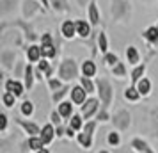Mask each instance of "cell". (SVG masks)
I'll use <instances>...</instances> for the list:
<instances>
[{
    "instance_id": "obj_1",
    "label": "cell",
    "mask_w": 158,
    "mask_h": 153,
    "mask_svg": "<svg viewBox=\"0 0 158 153\" xmlns=\"http://www.w3.org/2000/svg\"><path fill=\"white\" fill-rule=\"evenodd\" d=\"M85 93H87V91L84 87H80V86H78V87H73L71 89L73 102H75V103H84V102H85Z\"/></svg>"
},
{
    "instance_id": "obj_2",
    "label": "cell",
    "mask_w": 158,
    "mask_h": 153,
    "mask_svg": "<svg viewBox=\"0 0 158 153\" xmlns=\"http://www.w3.org/2000/svg\"><path fill=\"white\" fill-rule=\"evenodd\" d=\"M6 89H7L9 93H13L15 96H20L23 93V86L20 84V82H16V80H7Z\"/></svg>"
},
{
    "instance_id": "obj_3",
    "label": "cell",
    "mask_w": 158,
    "mask_h": 153,
    "mask_svg": "<svg viewBox=\"0 0 158 153\" xmlns=\"http://www.w3.org/2000/svg\"><path fill=\"white\" fill-rule=\"evenodd\" d=\"M62 34H64V37H73L77 34V23L64 22L62 23Z\"/></svg>"
},
{
    "instance_id": "obj_4",
    "label": "cell",
    "mask_w": 158,
    "mask_h": 153,
    "mask_svg": "<svg viewBox=\"0 0 158 153\" xmlns=\"http://www.w3.org/2000/svg\"><path fill=\"white\" fill-rule=\"evenodd\" d=\"M96 107H98V102L96 100H89V102L82 107V116H85V117H89L91 114H93L94 110H96Z\"/></svg>"
},
{
    "instance_id": "obj_5",
    "label": "cell",
    "mask_w": 158,
    "mask_h": 153,
    "mask_svg": "<svg viewBox=\"0 0 158 153\" xmlns=\"http://www.w3.org/2000/svg\"><path fill=\"white\" fill-rule=\"evenodd\" d=\"M73 77H75V64H73V62H66V64L62 66V79L69 80Z\"/></svg>"
},
{
    "instance_id": "obj_6",
    "label": "cell",
    "mask_w": 158,
    "mask_h": 153,
    "mask_svg": "<svg viewBox=\"0 0 158 153\" xmlns=\"http://www.w3.org/2000/svg\"><path fill=\"white\" fill-rule=\"evenodd\" d=\"M82 71H84V75H85L87 79H89V77H94V73H96V66H94L93 61H85V62L82 64Z\"/></svg>"
},
{
    "instance_id": "obj_7",
    "label": "cell",
    "mask_w": 158,
    "mask_h": 153,
    "mask_svg": "<svg viewBox=\"0 0 158 153\" xmlns=\"http://www.w3.org/2000/svg\"><path fill=\"white\" fill-rule=\"evenodd\" d=\"M41 139H43L44 144H48L52 139H53V126H52V125H46V126H43V132H41Z\"/></svg>"
},
{
    "instance_id": "obj_8",
    "label": "cell",
    "mask_w": 158,
    "mask_h": 153,
    "mask_svg": "<svg viewBox=\"0 0 158 153\" xmlns=\"http://www.w3.org/2000/svg\"><path fill=\"white\" fill-rule=\"evenodd\" d=\"M71 112H73V105L69 102H64V103H60V105H59V114H60V116L69 117V116H71Z\"/></svg>"
},
{
    "instance_id": "obj_9",
    "label": "cell",
    "mask_w": 158,
    "mask_h": 153,
    "mask_svg": "<svg viewBox=\"0 0 158 153\" xmlns=\"http://www.w3.org/2000/svg\"><path fill=\"white\" fill-rule=\"evenodd\" d=\"M89 32H91V29H89V25H87L85 22H77V34H78V36L87 37Z\"/></svg>"
},
{
    "instance_id": "obj_10",
    "label": "cell",
    "mask_w": 158,
    "mask_h": 153,
    "mask_svg": "<svg viewBox=\"0 0 158 153\" xmlns=\"http://www.w3.org/2000/svg\"><path fill=\"white\" fill-rule=\"evenodd\" d=\"M43 53V50L39 48V46H30L29 52H27V55H29V59L32 61V62H36L37 59H39V55Z\"/></svg>"
},
{
    "instance_id": "obj_11",
    "label": "cell",
    "mask_w": 158,
    "mask_h": 153,
    "mask_svg": "<svg viewBox=\"0 0 158 153\" xmlns=\"http://www.w3.org/2000/svg\"><path fill=\"white\" fill-rule=\"evenodd\" d=\"M126 55H128V62H131V64H137L139 62V53H137L135 46H128Z\"/></svg>"
},
{
    "instance_id": "obj_12",
    "label": "cell",
    "mask_w": 158,
    "mask_h": 153,
    "mask_svg": "<svg viewBox=\"0 0 158 153\" xmlns=\"http://www.w3.org/2000/svg\"><path fill=\"white\" fill-rule=\"evenodd\" d=\"M149 87H151V84H149V80H148V79L139 80L137 89H139V93H140V95H148V93H149Z\"/></svg>"
},
{
    "instance_id": "obj_13",
    "label": "cell",
    "mask_w": 158,
    "mask_h": 153,
    "mask_svg": "<svg viewBox=\"0 0 158 153\" xmlns=\"http://www.w3.org/2000/svg\"><path fill=\"white\" fill-rule=\"evenodd\" d=\"M100 87L103 89V91H101V95H103V102L108 103V102H110V87H108V84L105 80H101L100 82Z\"/></svg>"
},
{
    "instance_id": "obj_14",
    "label": "cell",
    "mask_w": 158,
    "mask_h": 153,
    "mask_svg": "<svg viewBox=\"0 0 158 153\" xmlns=\"http://www.w3.org/2000/svg\"><path fill=\"white\" fill-rule=\"evenodd\" d=\"M146 37L149 39L151 43H156V41H158V29H156V27L148 29V30H146Z\"/></svg>"
},
{
    "instance_id": "obj_15",
    "label": "cell",
    "mask_w": 158,
    "mask_h": 153,
    "mask_svg": "<svg viewBox=\"0 0 158 153\" xmlns=\"http://www.w3.org/2000/svg\"><path fill=\"white\" fill-rule=\"evenodd\" d=\"M43 139L41 137H32L29 141V148H32V150H41V148H43Z\"/></svg>"
},
{
    "instance_id": "obj_16",
    "label": "cell",
    "mask_w": 158,
    "mask_h": 153,
    "mask_svg": "<svg viewBox=\"0 0 158 153\" xmlns=\"http://www.w3.org/2000/svg\"><path fill=\"white\" fill-rule=\"evenodd\" d=\"M15 98L16 96L13 95V93H6V95L2 96V102H4V105H6V107H13V105H15Z\"/></svg>"
},
{
    "instance_id": "obj_17",
    "label": "cell",
    "mask_w": 158,
    "mask_h": 153,
    "mask_svg": "<svg viewBox=\"0 0 158 153\" xmlns=\"http://www.w3.org/2000/svg\"><path fill=\"white\" fill-rule=\"evenodd\" d=\"M89 15H91L93 25H98V23H100V16H98V11H96V6H94V4H91V7H89Z\"/></svg>"
},
{
    "instance_id": "obj_18",
    "label": "cell",
    "mask_w": 158,
    "mask_h": 153,
    "mask_svg": "<svg viewBox=\"0 0 158 153\" xmlns=\"http://www.w3.org/2000/svg\"><path fill=\"white\" fill-rule=\"evenodd\" d=\"M139 89H135V87H130V89H126V93H124V98L126 100H137L139 98Z\"/></svg>"
},
{
    "instance_id": "obj_19",
    "label": "cell",
    "mask_w": 158,
    "mask_h": 153,
    "mask_svg": "<svg viewBox=\"0 0 158 153\" xmlns=\"http://www.w3.org/2000/svg\"><path fill=\"white\" fill-rule=\"evenodd\" d=\"M22 112L25 114V116H30L32 112H34V105H32V102H25L22 105Z\"/></svg>"
},
{
    "instance_id": "obj_20",
    "label": "cell",
    "mask_w": 158,
    "mask_h": 153,
    "mask_svg": "<svg viewBox=\"0 0 158 153\" xmlns=\"http://www.w3.org/2000/svg\"><path fill=\"white\" fill-rule=\"evenodd\" d=\"M78 141H80V144L85 146V148H89V146H91V135H89V134H80Z\"/></svg>"
},
{
    "instance_id": "obj_21",
    "label": "cell",
    "mask_w": 158,
    "mask_h": 153,
    "mask_svg": "<svg viewBox=\"0 0 158 153\" xmlns=\"http://www.w3.org/2000/svg\"><path fill=\"white\" fill-rule=\"evenodd\" d=\"M41 50H43L44 57H53V55H55V50H53V46H52V45H43V48H41Z\"/></svg>"
},
{
    "instance_id": "obj_22",
    "label": "cell",
    "mask_w": 158,
    "mask_h": 153,
    "mask_svg": "<svg viewBox=\"0 0 158 153\" xmlns=\"http://www.w3.org/2000/svg\"><path fill=\"white\" fill-rule=\"evenodd\" d=\"M69 126H71L73 130H78L80 126H82V117H80V116H73L71 117V125H69Z\"/></svg>"
},
{
    "instance_id": "obj_23",
    "label": "cell",
    "mask_w": 158,
    "mask_h": 153,
    "mask_svg": "<svg viewBox=\"0 0 158 153\" xmlns=\"http://www.w3.org/2000/svg\"><path fill=\"white\" fill-rule=\"evenodd\" d=\"M142 73H144V66H139L135 71L131 73V80H133V82H139V80H140V75H142Z\"/></svg>"
},
{
    "instance_id": "obj_24",
    "label": "cell",
    "mask_w": 158,
    "mask_h": 153,
    "mask_svg": "<svg viewBox=\"0 0 158 153\" xmlns=\"http://www.w3.org/2000/svg\"><path fill=\"white\" fill-rule=\"evenodd\" d=\"M25 84H27V87L32 86V70H30V66H27V70H25Z\"/></svg>"
},
{
    "instance_id": "obj_25",
    "label": "cell",
    "mask_w": 158,
    "mask_h": 153,
    "mask_svg": "<svg viewBox=\"0 0 158 153\" xmlns=\"http://www.w3.org/2000/svg\"><path fill=\"white\" fill-rule=\"evenodd\" d=\"M82 87L85 89L87 93H93V91H94V87H93V84H91V82L87 80V77H84V79H82Z\"/></svg>"
},
{
    "instance_id": "obj_26",
    "label": "cell",
    "mask_w": 158,
    "mask_h": 153,
    "mask_svg": "<svg viewBox=\"0 0 158 153\" xmlns=\"http://www.w3.org/2000/svg\"><path fill=\"white\" fill-rule=\"evenodd\" d=\"M105 61H107V64H110V66H115V64H117V57H115L114 53H107Z\"/></svg>"
},
{
    "instance_id": "obj_27",
    "label": "cell",
    "mask_w": 158,
    "mask_h": 153,
    "mask_svg": "<svg viewBox=\"0 0 158 153\" xmlns=\"http://www.w3.org/2000/svg\"><path fill=\"white\" fill-rule=\"evenodd\" d=\"M100 48H101V52H107V39H105V34H100Z\"/></svg>"
},
{
    "instance_id": "obj_28",
    "label": "cell",
    "mask_w": 158,
    "mask_h": 153,
    "mask_svg": "<svg viewBox=\"0 0 158 153\" xmlns=\"http://www.w3.org/2000/svg\"><path fill=\"white\" fill-rule=\"evenodd\" d=\"M108 142H110V144H119V135L112 132V134L108 135Z\"/></svg>"
},
{
    "instance_id": "obj_29",
    "label": "cell",
    "mask_w": 158,
    "mask_h": 153,
    "mask_svg": "<svg viewBox=\"0 0 158 153\" xmlns=\"http://www.w3.org/2000/svg\"><path fill=\"white\" fill-rule=\"evenodd\" d=\"M23 126H25V130H29V132H32V134H37V126H34V125H29V123H22Z\"/></svg>"
},
{
    "instance_id": "obj_30",
    "label": "cell",
    "mask_w": 158,
    "mask_h": 153,
    "mask_svg": "<svg viewBox=\"0 0 158 153\" xmlns=\"http://www.w3.org/2000/svg\"><path fill=\"white\" fill-rule=\"evenodd\" d=\"M39 71H46V73H50V66H48V62H39Z\"/></svg>"
},
{
    "instance_id": "obj_31",
    "label": "cell",
    "mask_w": 158,
    "mask_h": 153,
    "mask_svg": "<svg viewBox=\"0 0 158 153\" xmlns=\"http://www.w3.org/2000/svg\"><path fill=\"white\" fill-rule=\"evenodd\" d=\"M6 126H7V117L2 114V116H0V128H2V130H6Z\"/></svg>"
},
{
    "instance_id": "obj_32",
    "label": "cell",
    "mask_w": 158,
    "mask_h": 153,
    "mask_svg": "<svg viewBox=\"0 0 158 153\" xmlns=\"http://www.w3.org/2000/svg\"><path fill=\"white\" fill-rule=\"evenodd\" d=\"M59 116H60V114H57V112H53V114H52V121H53V123H60V119H59Z\"/></svg>"
},
{
    "instance_id": "obj_33",
    "label": "cell",
    "mask_w": 158,
    "mask_h": 153,
    "mask_svg": "<svg viewBox=\"0 0 158 153\" xmlns=\"http://www.w3.org/2000/svg\"><path fill=\"white\" fill-rule=\"evenodd\" d=\"M62 95H66V89H62V91H59V93H55V95H53V100H59V98H60Z\"/></svg>"
},
{
    "instance_id": "obj_34",
    "label": "cell",
    "mask_w": 158,
    "mask_h": 153,
    "mask_svg": "<svg viewBox=\"0 0 158 153\" xmlns=\"http://www.w3.org/2000/svg\"><path fill=\"white\" fill-rule=\"evenodd\" d=\"M115 73H119V75H123V73H124V70H123V64H117V68H115Z\"/></svg>"
},
{
    "instance_id": "obj_35",
    "label": "cell",
    "mask_w": 158,
    "mask_h": 153,
    "mask_svg": "<svg viewBox=\"0 0 158 153\" xmlns=\"http://www.w3.org/2000/svg\"><path fill=\"white\" fill-rule=\"evenodd\" d=\"M43 45H52L50 43V36L46 34V36H43Z\"/></svg>"
},
{
    "instance_id": "obj_36",
    "label": "cell",
    "mask_w": 158,
    "mask_h": 153,
    "mask_svg": "<svg viewBox=\"0 0 158 153\" xmlns=\"http://www.w3.org/2000/svg\"><path fill=\"white\" fill-rule=\"evenodd\" d=\"M50 84H52V87H59V82H55V80H52Z\"/></svg>"
},
{
    "instance_id": "obj_37",
    "label": "cell",
    "mask_w": 158,
    "mask_h": 153,
    "mask_svg": "<svg viewBox=\"0 0 158 153\" xmlns=\"http://www.w3.org/2000/svg\"><path fill=\"white\" fill-rule=\"evenodd\" d=\"M37 153H48L46 150H37Z\"/></svg>"
},
{
    "instance_id": "obj_38",
    "label": "cell",
    "mask_w": 158,
    "mask_h": 153,
    "mask_svg": "<svg viewBox=\"0 0 158 153\" xmlns=\"http://www.w3.org/2000/svg\"><path fill=\"white\" fill-rule=\"evenodd\" d=\"M100 153H107V151H100Z\"/></svg>"
}]
</instances>
